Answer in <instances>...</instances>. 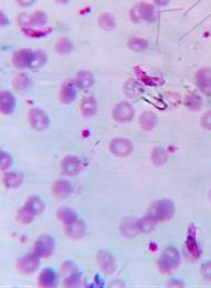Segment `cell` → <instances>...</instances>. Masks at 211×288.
Wrapping results in <instances>:
<instances>
[{
    "mask_svg": "<svg viewBox=\"0 0 211 288\" xmlns=\"http://www.w3.org/2000/svg\"><path fill=\"white\" fill-rule=\"evenodd\" d=\"M29 84H30V80H29L28 77L24 75H19L18 77H16L14 80V87L18 93L26 92L29 87Z\"/></svg>",
    "mask_w": 211,
    "mask_h": 288,
    "instance_id": "cell-29",
    "label": "cell"
},
{
    "mask_svg": "<svg viewBox=\"0 0 211 288\" xmlns=\"http://www.w3.org/2000/svg\"><path fill=\"white\" fill-rule=\"evenodd\" d=\"M66 230H67V234L70 236L74 238V240H78V238H81L85 235L86 233V225L82 220L76 219L72 221L71 224L65 226Z\"/></svg>",
    "mask_w": 211,
    "mask_h": 288,
    "instance_id": "cell-17",
    "label": "cell"
},
{
    "mask_svg": "<svg viewBox=\"0 0 211 288\" xmlns=\"http://www.w3.org/2000/svg\"><path fill=\"white\" fill-rule=\"evenodd\" d=\"M165 159H167V155H165L164 151L160 148H156L154 153H152V162L156 165H163Z\"/></svg>",
    "mask_w": 211,
    "mask_h": 288,
    "instance_id": "cell-31",
    "label": "cell"
},
{
    "mask_svg": "<svg viewBox=\"0 0 211 288\" xmlns=\"http://www.w3.org/2000/svg\"><path fill=\"white\" fill-rule=\"evenodd\" d=\"M128 47L134 51H142L148 47V41L142 38H137V37H135V38H131L128 41Z\"/></svg>",
    "mask_w": 211,
    "mask_h": 288,
    "instance_id": "cell-28",
    "label": "cell"
},
{
    "mask_svg": "<svg viewBox=\"0 0 211 288\" xmlns=\"http://www.w3.org/2000/svg\"><path fill=\"white\" fill-rule=\"evenodd\" d=\"M55 249V240L49 235L40 236L34 246V253L39 257H48Z\"/></svg>",
    "mask_w": 211,
    "mask_h": 288,
    "instance_id": "cell-6",
    "label": "cell"
},
{
    "mask_svg": "<svg viewBox=\"0 0 211 288\" xmlns=\"http://www.w3.org/2000/svg\"><path fill=\"white\" fill-rule=\"evenodd\" d=\"M29 121H30L31 126L37 130H44L46 129L49 125V119L46 114L43 110L38 108H32L29 112Z\"/></svg>",
    "mask_w": 211,
    "mask_h": 288,
    "instance_id": "cell-11",
    "label": "cell"
},
{
    "mask_svg": "<svg viewBox=\"0 0 211 288\" xmlns=\"http://www.w3.org/2000/svg\"><path fill=\"white\" fill-rule=\"evenodd\" d=\"M185 105L191 110H199L202 106V99L199 95L190 94L186 97Z\"/></svg>",
    "mask_w": 211,
    "mask_h": 288,
    "instance_id": "cell-26",
    "label": "cell"
},
{
    "mask_svg": "<svg viewBox=\"0 0 211 288\" xmlns=\"http://www.w3.org/2000/svg\"><path fill=\"white\" fill-rule=\"evenodd\" d=\"M51 189L57 198H66L71 194V184L65 179H59L53 183Z\"/></svg>",
    "mask_w": 211,
    "mask_h": 288,
    "instance_id": "cell-16",
    "label": "cell"
},
{
    "mask_svg": "<svg viewBox=\"0 0 211 288\" xmlns=\"http://www.w3.org/2000/svg\"><path fill=\"white\" fill-rule=\"evenodd\" d=\"M22 182L23 177L15 171L7 172V174L3 176V183H5L6 187L8 188H17L20 186Z\"/></svg>",
    "mask_w": 211,
    "mask_h": 288,
    "instance_id": "cell-25",
    "label": "cell"
},
{
    "mask_svg": "<svg viewBox=\"0 0 211 288\" xmlns=\"http://www.w3.org/2000/svg\"><path fill=\"white\" fill-rule=\"evenodd\" d=\"M98 264L100 266L102 271H105L106 274H113L115 271V261L114 257L111 255L106 252V250H100L98 254Z\"/></svg>",
    "mask_w": 211,
    "mask_h": 288,
    "instance_id": "cell-14",
    "label": "cell"
},
{
    "mask_svg": "<svg viewBox=\"0 0 211 288\" xmlns=\"http://www.w3.org/2000/svg\"><path fill=\"white\" fill-rule=\"evenodd\" d=\"M187 248H188L189 252L193 255V256L198 257V255H199V249H198L197 242L191 235H190L187 240Z\"/></svg>",
    "mask_w": 211,
    "mask_h": 288,
    "instance_id": "cell-34",
    "label": "cell"
},
{
    "mask_svg": "<svg viewBox=\"0 0 211 288\" xmlns=\"http://www.w3.org/2000/svg\"><path fill=\"white\" fill-rule=\"evenodd\" d=\"M201 126L205 129L211 130V112H207L201 118Z\"/></svg>",
    "mask_w": 211,
    "mask_h": 288,
    "instance_id": "cell-36",
    "label": "cell"
},
{
    "mask_svg": "<svg viewBox=\"0 0 211 288\" xmlns=\"http://www.w3.org/2000/svg\"><path fill=\"white\" fill-rule=\"evenodd\" d=\"M99 26L105 30H113L116 27V20L114 15L109 14V12H103L98 18Z\"/></svg>",
    "mask_w": 211,
    "mask_h": 288,
    "instance_id": "cell-24",
    "label": "cell"
},
{
    "mask_svg": "<svg viewBox=\"0 0 211 288\" xmlns=\"http://www.w3.org/2000/svg\"><path fill=\"white\" fill-rule=\"evenodd\" d=\"M94 75L88 71H81L77 73L76 80H74V84H76L77 87L81 89H87L92 87L94 85Z\"/></svg>",
    "mask_w": 211,
    "mask_h": 288,
    "instance_id": "cell-18",
    "label": "cell"
},
{
    "mask_svg": "<svg viewBox=\"0 0 211 288\" xmlns=\"http://www.w3.org/2000/svg\"><path fill=\"white\" fill-rule=\"evenodd\" d=\"M121 232L127 237H134L139 233L138 220L135 218H127L121 224Z\"/></svg>",
    "mask_w": 211,
    "mask_h": 288,
    "instance_id": "cell-21",
    "label": "cell"
},
{
    "mask_svg": "<svg viewBox=\"0 0 211 288\" xmlns=\"http://www.w3.org/2000/svg\"><path fill=\"white\" fill-rule=\"evenodd\" d=\"M57 216L61 221H63V224L65 226L71 224L72 221L78 219L77 214L74 213L72 209H70L68 207H61V208L58 209Z\"/></svg>",
    "mask_w": 211,
    "mask_h": 288,
    "instance_id": "cell-23",
    "label": "cell"
},
{
    "mask_svg": "<svg viewBox=\"0 0 211 288\" xmlns=\"http://www.w3.org/2000/svg\"><path fill=\"white\" fill-rule=\"evenodd\" d=\"M73 45L71 41L67 38H61L60 40L57 41L56 44V50L61 53V55H68L72 51Z\"/></svg>",
    "mask_w": 211,
    "mask_h": 288,
    "instance_id": "cell-27",
    "label": "cell"
},
{
    "mask_svg": "<svg viewBox=\"0 0 211 288\" xmlns=\"http://www.w3.org/2000/svg\"><path fill=\"white\" fill-rule=\"evenodd\" d=\"M132 149H134V147H132L131 142L128 141V139L116 138L110 143L111 153L118 156V157H126V156L131 154Z\"/></svg>",
    "mask_w": 211,
    "mask_h": 288,
    "instance_id": "cell-10",
    "label": "cell"
},
{
    "mask_svg": "<svg viewBox=\"0 0 211 288\" xmlns=\"http://www.w3.org/2000/svg\"><path fill=\"white\" fill-rule=\"evenodd\" d=\"M47 15L45 14L44 11H39L37 10L35 11L34 14L31 15L30 17V24H34V26H38V27H41V26H45L47 23Z\"/></svg>",
    "mask_w": 211,
    "mask_h": 288,
    "instance_id": "cell-30",
    "label": "cell"
},
{
    "mask_svg": "<svg viewBox=\"0 0 211 288\" xmlns=\"http://www.w3.org/2000/svg\"><path fill=\"white\" fill-rule=\"evenodd\" d=\"M65 286L67 287H76L80 284V275L79 273H74L72 275H70V276L65 277Z\"/></svg>",
    "mask_w": 211,
    "mask_h": 288,
    "instance_id": "cell-32",
    "label": "cell"
},
{
    "mask_svg": "<svg viewBox=\"0 0 211 288\" xmlns=\"http://www.w3.org/2000/svg\"><path fill=\"white\" fill-rule=\"evenodd\" d=\"M57 281V274L52 268H45L39 275V285L43 287L55 286Z\"/></svg>",
    "mask_w": 211,
    "mask_h": 288,
    "instance_id": "cell-19",
    "label": "cell"
},
{
    "mask_svg": "<svg viewBox=\"0 0 211 288\" xmlns=\"http://www.w3.org/2000/svg\"><path fill=\"white\" fill-rule=\"evenodd\" d=\"M0 106H1V112L5 115H9L14 112L16 107V99L10 92L3 90L0 95Z\"/></svg>",
    "mask_w": 211,
    "mask_h": 288,
    "instance_id": "cell-15",
    "label": "cell"
},
{
    "mask_svg": "<svg viewBox=\"0 0 211 288\" xmlns=\"http://www.w3.org/2000/svg\"><path fill=\"white\" fill-rule=\"evenodd\" d=\"M196 84L202 93L211 96V69L201 68L196 73Z\"/></svg>",
    "mask_w": 211,
    "mask_h": 288,
    "instance_id": "cell-9",
    "label": "cell"
},
{
    "mask_svg": "<svg viewBox=\"0 0 211 288\" xmlns=\"http://www.w3.org/2000/svg\"><path fill=\"white\" fill-rule=\"evenodd\" d=\"M180 264V254L175 247L164 250L158 261V268L164 274H169L178 268Z\"/></svg>",
    "mask_w": 211,
    "mask_h": 288,
    "instance_id": "cell-4",
    "label": "cell"
},
{
    "mask_svg": "<svg viewBox=\"0 0 211 288\" xmlns=\"http://www.w3.org/2000/svg\"><path fill=\"white\" fill-rule=\"evenodd\" d=\"M210 200H211V192H210Z\"/></svg>",
    "mask_w": 211,
    "mask_h": 288,
    "instance_id": "cell-37",
    "label": "cell"
},
{
    "mask_svg": "<svg viewBox=\"0 0 211 288\" xmlns=\"http://www.w3.org/2000/svg\"><path fill=\"white\" fill-rule=\"evenodd\" d=\"M45 204L38 196H31L29 197L22 208L19 209L17 214V219L20 224L26 225L32 221L34 217L39 215L44 212Z\"/></svg>",
    "mask_w": 211,
    "mask_h": 288,
    "instance_id": "cell-3",
    "label": "cell"
},
{
    "mask_svg": "<svg viewBox=\"0 0 211 288\" xmlns=\"http://www.w3.org/2000/svg\"><path fill=\"white\" fill-rule=\"evenodd\" d=\"M113 116L115 120H117L118 122L130 121L135 116L134 107L128 104V102H120V104L115 107Z\"/></svg>",
    "mask_w": 211,
    "mask_h": 288,
    "instance_id": "cell-8",
    "label": "cell"
},
{
    "mask_svg": "<svg viewBox=\"0 0 211 288\" xmlns=\"http://www.w3.org/2000/svg\"><path fill=\"white\" fill-rule=\"evenodd\" d=\"M61 169H63L66 175L74 176L79 174L82 169V163L76 156H67L61 163Z\"/></svg>",
    "mask_w": 211,
    "mask_h": 288,
    "instance_id": "cell-12",
    "label": "cell"
},
{
    "mask_svg": "<svg viewBox=\"0 0 211 288\" xmlns=\"http://www.w3.org/2000/svg\"><path fill=\"white\" fill-rule=\"evenodd\" d=\"M76 84L72 80H66L60 88L59 99L64 104H70L76 99Z\"/></svg>",
    "mask_w": 211,
    "mask_h": 288,
    "instance_id": "cell-13",
    "label": "cell"
},
{
    "mask_svg": "<svg viewBox=\"0 0 211 288\" xmlns=\"http://www.w3.org/2000/svg\"><path fill=\"white\" fill-rule=\"evenodd\" d=\"M147 215L155 224L167 221L175 215V205L169 199L158 200L151 205Z\"/></svg>",
    "mask_w": 211,
    "mask_h": 288,
    "instance_id": "cell-2",
    "label": "cell"
},
{
    "mask_svg": "<svg viewBox=\"0 0 211 288\" xmlns=\"http://www.w3.org/2000/svg\"><path fill=\"white\" fill-rule=\"evenodd\" d=\"M80 110L84 117H93L97 112V101L94 97H87L84 98V100L81 101Z\"/></svg>",
    "mask_w": 211,
    "mask_h": 288,
    "instance_id": "cell-20",
    "label": "cell"
},
{
    "mask_svg": "<svg viewBox=\"0 0 211 288\" xmlns=\"http://www.w3.org/2000/svg\"><path fill=\"white\" fill-rule=\"evenodd\" d=\"M0 164H1V169L2 170H6L8 169L11 166L12 164V158L11 156L9 155V153H7V151H1V155H0Z\"/></svg>",
    "mask_w": 211,
    "mask_h": 288,
    "instance_id": "cell-33",
    "label": "cell"
},
{
    "mask_svg": "<svg viewBox=\"0 0 211 288\" xmlns=\"http://www.w3.org/2000/svg\"><path fill=\"white\" fill-rule=\"evenodd\" d=\"M46 60V56L43 52H37L29 50V49H22L12 56V64L15 67L19 69L30 68L34 67L35 65H43Z\"/></svg>",
    "mask_w": 211,
    "mask_h": 288,
    "instance_id": "cell-1",
    "label": "cell"
},
{
    "mask_svg": "<svg viewBox=\"0 0 211 288\" xmlns=\"http://www.w3.org/2000/svg\"><path fill=\"white\" fill-rule=\"evenodd\" d=\"M155 14L154 7L149 3L141 2L136 5L132 10L130 11V18L134 20L135 23L139 22H149V20L152 19Z\"/></svg>",
    "mask_w": 211,
    "mask_h": 288,
    "instance_id": "cell-5",
    "label": "cell"
},
{
    "mask_svg": "<svg viewBox=\"0 0 211 288\" xmlns=\"http://www.w3.org/2000/svg\"><path fill=\"white\" fill-rule=\"evenodd\" d=\"M157 116L151 112H144L139 119V123L143 130H152L157 125Z\"/></svg>",
    "mask_w": 211,
    "mask_h": 288,
    "instance_id": "cell-22",
    "label": "cell"
},
{
    "mask_svg": "<svg viewBox=\"0 0 211 288\" xmlns=\"http://www.w3.org/2000/svg\"><path fill=\"white\" fill-rule=\"evenodd\" d=\"M38 257L39 256H37V255L34 253V254H28L26 255V256L19 258V261L17 263L18 270L20 271V273L27 274V275L34 273L39 266Z\"/></svg>",
    "mask_w": 211,
    "mask_h": 288,
    "instance_id": "cell-7",
    "label": "cell"
},
{
    "mask_svg": "<svg viewBox=\"0 0 211 288\" xmlns=\"http://www.w3.org/2000/svg\"><path fill=\"white\" fill-rule=\"evenodd\" d=\"M201 274L206 279L211 281V261L205 263V264L201 266Z\"/></svg>",
    "mask_w": 211,
    "mask_h": 288,
    "instance_id": "cell-35",
    "label": "cell"
}]
</instances>
